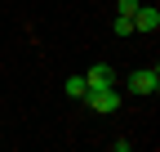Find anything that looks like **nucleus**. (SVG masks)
<instances>
[{
  "instance_id": "obj_1",
  "label": "nucleus",
  "mask_w": 160,
  "mask_h": 152,
  "mask_svg": "<svg viewBox=\"0 0 160 152\" xmlns=\"http://www.w3.org/2000/svg\"><path fill=\"white\" fill-rule=\"evenodd\" d=\"M85 103L93 112H102V117H111L120 107V94H116V85H98V90H85Z\"/></svg>"
},
{
  "instance_id": "obj_2",
  "label": "nucleus",
  "mask_w": 160,
  "mask_h": 152,
  "mask_svg": "<svg viewBox=\"0 0 160 152\" xmlns=\"http://www.w3.org/2000/svg\"><path fill=\"white\" fill-rule=\"evenodd\" d=\"M129 90H133V94H156V90H160V72H156V67H138V72L129 76Z\"/></svg>"
},
{
  "instance_id": "obj_3",
  "label": "nucleus",
  "mask_w": 160,
  "mask_h": 152,
  "mask_svg": "<svg viewBox=\"0 0 160 152\" xmlns=\"http://www.w3.org/2000/svg\"><path fill=\"white\" fill-rule=\"evenodd\" d=\"M160 27V9L156 5H138L133 9V31H156Z\"/></svg>"
},
{
  "instance_id": "obj_4",
  "label": "nucleus",
  "mask_w": 160,
  "mask_h": 152,
  "mask_svg": "<svg viewBox=\"0 0 160 152\" xmlns=\"http://www.w3.org/2000/svg\"><path fill=\"white\" fill-rule=\"evenodd\" d=\"M85 85H89V90H98V85H116V72H111V63H93V67L85 72Z\"/></svg>"
},
{
  "instance_id": "obj_5",
  "label": "nucleus",
  "mask_w": 160,
  "mask_h": 152,
  "mask_svg": "<svg viewBox=\"0 0 160 152\" xmlns=\"http://www.w3.org/2000/svg\"><path fill=\"white\" fill-rule=\"evenodd\" d=\"M85 90H89L85 76H71V81H67V94H71V99H85Z\"/></svg>"
},
{
  "instance_id": "obj_6",
  "label": "nucleus",
  "mask_w": 160,
  "mask_h": 152,
  "mask_svg": "<svg viewBox=\"0 0 160 152\" xmlns=\"http://www.w3.org/2000/svg\"><path fill=\"white\" fill-rule=\"evenodd\" d=\"M116 36H133V18H125V14H116Z\"/></svg>"
},
{
  "instance_id": "obj_7",
  "label": "nucleus",
  "mask_w": 160,
  "mask_h": 152,
  "mask_svg": "<svg viewBox=\"0 0 160 152\" xmlns=\"http://www.w3.org/2000/svg\"><path fill=\"white\" fill-rule=\"evenodd\" d=\"M133 9H138V0H116V14H125V18H133Z\"/></svg>"
}]
</instances>
